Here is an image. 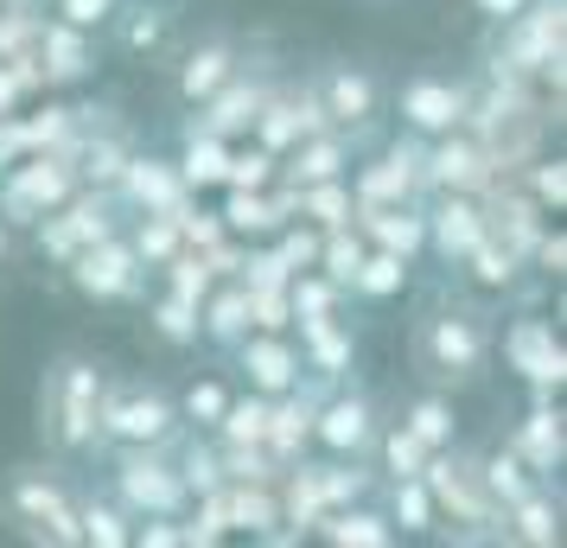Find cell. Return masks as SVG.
<instances>
[{
    "mask_svg": "<svg viewBox=\"0 0 567 548\" xmlns=\"http://www.w3.org/2000/svg\"><path fill=\"white\" fill-rule=\"evenodd\" d=\"M491 351H497L491 313L460 293H434L409 325V358L427 390H472L491 370Z\"/></svg>",
    "mask_w": 567,
    "mask_h": 548,
    "instance_id": "6da1fadb",
    "label": "cell"
},
{
    "mask_svg": "<svg viewBox=\"0 0 567 548\" xmlns=\"http://www.w3.org/2000/svg\"><path fill=\"white\" fill-rule=\"evenodd\" d=\"M109 370L90 351H58L39 376V441L58 459L96 453V409H103Z\"/></svg>",
    "mask_w": 567,
    "mask_h": 548,
    "instance_id": "7a4b0ae2",
    "label": "cell"
},
{
    "mask_svg": "<svg viewBox=\"0 0 567 548\" xmlns=\"http://www.w3.org/2000/svg\"><path fill=\"white\" fill-rule=\"evenodd\" d=\"M421 485L434 497L446 536H460V542H504V510L491 504L485 478H478V453H465L460 441L434 446L421 459Z\"/></svg>",
    "mask_w": 567,
    "mask_h": 548,
    "instance_id": "3957f363",
    "label": "cell"
},
{
    "mask_svg": "<svg viewBox=\"0 0 567 548\" xmlns=\"http://www.w3.org/2000/svg\"><path fill=\"white\" fill-rule=\"evenodd\" d=\"M179 402L159 390V383H141V376H122V383H103V409H96V453L103 446H173L179 441Z\"/></svg>",
    "mask_w": 567,
    "mask_h": 548,
    "instance_id": "277c9868",
    "label": "cell"
},
{
    "mask_svg": "<svg viewBox=\"0 0 567 548\" xmlns=\"http://www.w3.org/2000/svg\"><path fill=\"white\" fill-rule=\"evenodd\" d=\"M109 453V497L128 510V517H185V492L179 466H173V446H103Z\"/></svg>",
    "mask_w": 567,
    "mask_h": 548,
    "instance_id": "5b68a950",
    "label": "cell"
},
{
    "mask_svg": "<svg viewBox=\"0 0 567 548\" xmlns=\"http://www.w3.org/2000/svg\"><path fill=\"white\" fill-rule=\"evenodd\" d=\"M0 510L7 523L32 536V542H52V548H83V529H78V497L71 485L45 466H20L0 492Z\"/></svg>",
    "mask_w": 567,
    "mask_h": 548,
    "instance_id": "8992f818",
    "label": "cell"
},
{
    "mask_svg": "<svg viewBox=\"0 0 567 548\" xmlns=\"http://www.w3.org/2000/svg\"><path fill=\"white\" fill-rule=\"evenodd\" d=\"M71 192H78V166H71L64 147H39V154H20L13 166H0V217L13 230H32Z\"/></svg>",
    "mask_w": 567,
    "mask_h": 548,
    "instance_id": "52a82bcc",
    "label": "cell"
},
{
    "mask_svg": "<svg viewBox=\"0 0 567 548\" xmlns=\"http://www.w3.org/2000/svg\"><path fill=\"white\" fill-rule=\"evenodd\" d=\"M64 281H71L90 307H122V300H141L147 268H141L128 236L109 230V236H96V242H83L78 256L64 261Z\"/></svg>",
    "mask_w": 567,
    "mask_h": 548,
    "instance_id": "ba28073f",
    "label": "cell"
},
{
    "mask_svg": "<svg viewBox=\"0 0 567 548\" xmlns=\"http://www.w3.org/2000/svg\"><path fill=\"white\" fill-rule=\"evenodd\" d=\"M377 434H383V415H377V402L363 390L332 383V390L319 395V409H312V446L326 459H370Z\"/></svg>",
    "mask_w": 567,
    "mask_h": 548,
    "instance_id": "9c48e42d",
    "label": "cell"
},
{
    "mask_svg": "<svg viewBox=\"0 0 567 548\" xmlns=\"http://www.w3.org/2000/svg\"><path fill=\"white\" fill-rule=\"evenodd\" d=\"M109 230H115V192L78 185L64 205L45 210V217L32 224V242H39V256H45V261H58V268H64L83 242H96V236H109Z\"/></svg>",
    "mask_w": 567,
    "mask_h": 548,
    "instance_id": "30bf717a",
    "label": "cell"
},
{
    "mask_svg": "<svg viewBox=\"0 0 567 548\" xmlns=\"http://www.w3.org/2000/svg\"><path fill=\"white\" fill-rule=\"evenodd\" d=\"M421 154H427V141L402 128V141H389L370 166L344 173V179H351V198H358V205H421V198H427Z\"/></svg>",
    "mask_w": 567,
    "mask_h": 548,
    "instance_id": "8fae6325",
    "label": "cell"
},
{
    "mask_svg": "<svg viewBox=\"0 0 567 548\" xmlns=\"http://www.w3.org/2000/svg\"><path fill=\"white\" fill-rule=\"evenodd\" d=\"M395 115H402V128L421 134V141L453 134V128H465V115H472V83L421 71V77H409L395 90Z\"/></svg>",
    "mask_w": 567,
    "mask_h": 548,
    "instance_id": "7c38bea8",
    "label": "cell"
},
{
    "mask_svg": "<svg viewBox=\"0 0 567 548\" xmlns=\"http://www.w3.org/2000/svg\"><path fill=\"white\" fill-rule=\"evenodd\" d=\"M307 83H312V96H319V108H326V122L344 134H363L383 115V77L363 71V64H319Z\"/></svg>",
    "mask_w": 567,
    "mask_h": 548,
    "instance_id": "4fadbf2b",
    "label": "cell"
},
{
    "mask_svg": "<svg viewBox=\"0 0 567 548\" xmlns=\"http://www.w3.org/2000/svg\"><path fill=\"white\" fill-rule=\"evenodd\" d=\"M504 364L529 383V395H561L567 383V344L548 319H516L504 332Z\"/></svg>",
    "mask_w": 567,
    "mask_h": 548,
    "instance_id": "5bb4252c",
    "label": "cell"
},
{
    "mask_svg": "<svg viewBox=\"0 0 567 548\" xmlns=\"http://www.w3.org/2000/svg\"><path fill=\"white\" fill-rule=\"evenodd\" d=\"M236 370H243V383L256 395H287L300 376H307V364H300V344L287 339V332H268V325H249L243 339L230 344Z\"/></svg>",
    "mask_w": 567,
    "mask_h": 548,
    "instance_id": "9a60e30c",
    "label": "cell"
},
{
    "mask_svg": "<svg viewBox=\"0 0 567 548\" xmlns=\"http://www.w3.org/2000/svg\"><path fill=\"white\" fill-rule=\"evenodd\" d=\"M434 205H421L427 217V249H434L446 268H460L478 242H485V205H478V192H427Z\"/></svg>",
    "mask_w": 567,
    "mask_h": 548,
    "instance_id": "2e32d148",
    "label": "cell"
},
{
    "mask_svg": "<svg viewBox=\"0 0 567 548\" xmlns=\"http://www.w3.org/2000/svg\"><path fill=\"white\" fill-rule=\"evenodd\" d=\"M421 179H427V192H485L497 173H491V159H485V141L472 128H453V134H434L427 141Z\"/></svg>",
    "mask_w": 567,
    "mask_h": 548,
    "instance_id": "e0dca14e",
    "label": "cell"
},
{
    "mask_svg": "<svg viewBox=\"0 0 567 548\" xmlns=\"http://www.w3.org/2000/svg\"><path fill=\"white\" fill-rule=\"evenodd\" d=\"M192 198V185L179 179V159L166 154H134L128 166H122V179H115V205H128L134 217H147V210H173Z\"/></svg>",
    "mask_w": 567,
    "mask_h": 548,
    "instance_id": "ac0fdd59",
    "label": "cell"
},
{
    "mask_svg": "<svg viewBox=\"0 0 567 548\" xmlns=\"http://www.w3.org/2000/svg\"><path fill=\"white\" fill-rule=\"evenodd\" d=\"M32 64H39V77H45V90H64V83H83L90 71H96V32H78L64 27V20H39V32H32Z\"/></svg>",
    "mask_w": 567,
    "mask_h": 548,
    "instance_id": "d6986e66",
    "label": "cell"
},
{
    "mask_svg": "<svg viewBox=\"0 0 567 548\" xmlns=\"http://www.w3.org/2000/svg\"><path fill=\"white\" fill-rule=\"evenodd\" d=\"M351 141H358V134H344V128L300 134V141L275 159V185L300 192V185H319V179H344V166H351Z\"/></svg>",
    "mask_w": 567,
    "mask_h": 548,
    "instance_id": "ffe728a7",
    "label": "cell"
},
{
    "mask_svg": "<svg viewBox=\"0 0 567 548\" xmlns=\"http://www.w3.org/2000/svg\"><path fill=\"white\" fill-rule=\"evenodd\" d=\"M523 459V466L536 472L542 485L561 472V459H567V427H561V409H555V395H529V415L516 421V434L504 441Z\"/></svg>",
    "mask_w": 567,
    "mask_h": 548,
    "instance_id": "44dd1931",
    "label": "cell"
},
{
    "mask_svg": "<svg viewBox=\"0 0 567 548\" xmlns=\"http://www.w3.org/2000/svg\"><path fill=\"white\" fill-rule=\"evenodd\" d=\"M236 71H243V45H236V39H224V32H210V39H198V45L179 58L173 90H179L185 108H198V103H210V96L236 77Z\"/></svg>",
    "mask_w": 567,
    "mask_h": 548,
    "instance_id": "7402d4cb",
    "label": "cell"
},
{
    "mask_svg": "<svg viewBox=\"0 0 567 548\" xmlns=\"http://www.w3.org/2000/svg\"><path fill=\"white\" fill-rule=\"evenodd\" d=\"M300 325V364L332 390V383H344L351 370H358V332L344 325L338 313H319V319H293Z\"/></svg>",
    "mask_w": 567,
    "mask_h": 548,
    "instance_id": "603a6c76",
    "label": "cell"
},
{
    "mask_svg": "<svg viewBox=\"0 0 567 548\" xmlns=\"http://www.w3.org/2000/svg\"><path fill=\"white\" fill-rule=\"evenodd\" d=\"M351 224H358V236L370 249H389V256H402V261H414L427 249V217H421V205H358Z\"/></svg>",
    "mask_w": 567,
    "mask_h": 548,
    "instance_id": "cb8c5ba5",
    "label": "cell"
},
{
    "mask_svg": "<svg viewBox=\"0 0 567 548\" xmlns=\"http://www.w3.org/2000/svg\"><path fill=\"white\" fill-rule=\"evenodd\" d=\"M224 192H230V198H224L217 217H224V230H230L236 242H243V236L256 242V236H275L281 224H293V192H287V185H261V192L224 185Z\"/></svg>",
    "mask_w": 567,
    "mask_h": 548,
    "instance_id": "d4e9b609",
    "label": "cell"
},
{
    "mask_svg": "<svg viewBox=\"0 0 567 548\" xmlns=\"http://www.w3.org/2000/svg\"><path fill=\"white\" fill-rule=\"evenodd\" d=\"M312 536L332 548H389L395 542V523H389L383 504L351 497V504H338V510H326V517L312 523Z\"/></svg>",
    "mask_w": 567,
    "mask_h": 548,
    "instance_id": "484cf974",
    "label": "cell"
},
{
    "mask_svg": "<svg viewBox=\"0 0 567 548\" xmlns=\"http://www.w3.org/2000/svg\"><path fill=\"white\" fill-rule=\"evenodd\" d=\"M249 325H256V313H249V288H243L236 275H217L210 293L198 300V339L217 344V351H230Z\"/></svg>",
    "mask_w": 567,
    "mask_h": 548,
    "instance_id": "4316f807",
    "label": "cell"
},
{
    "mask_svg": "<svg viewBox=\"0 0 567 548\" xmlns=\"http://www.w3.org/2000/svg\"><path fill=\"white\" fill-rule=\"evenodd\" d=\"M261 96H268V83L261 77H249V71H236L210 103H198L205 115L192 122V128H205V134H224V141H236V134H249V122H256V108H261Z\"/></svg>",
    "mask_w": 567,
    "mask_h": 548,
    "instance_id": "83f0119b",
    "label": "cell"
},
{
    "mask_svg": "<svg viewBox=\"0 0 567 548\" xmlns=\"http://www.w3.org/2000/svg\"><path fill=\"white\" fill-rule=\"evenodd\" d=\"M109 32H115V45L128 58H154L166 39H173V7L166 0H115V13H109Z\"/></svg>",
    "mask_w": 567,
    "mask_h": 548,
    "instance_id": "f1b7e54d",
    "label": "cell"
},
{
    "mask_svg": "<svg viewBox=\"0 0 567 548\" xmlns=\"http://www.w3.org/2000/svg\"><path fill=\"white\" fill-rule=\"evenodd\" d=\"M224 517H230V529L275 536V523H281V492H275V478H224Z\"/></svg>",
    "mask_w": 567,
    "mask_h": 548,
    "instance_id": "f546056e",
    "label": "cell"
},
{
    "mask_svg": "<svg viewBox=\"0 0 567 548\" xmlns=\"http://www.w3.org/2000/svg\"><path fill=\"white\" fill-rule=\"evenodd\" d=\"M504 542H529V548H555L561 542V504H555L548 485L523 492L511 510H504Z\"/></svg>",
    "mask_w": 567,
    "mask_h": 548,
    "instance_id": "4dcf8cb0",
    "label": "cell"
},
{
    "mask_svg": "<svg viewBox=\"0 0 567 548\" xmlns=\"http://www.w3.org/2000/svg\"><path fill=\"white\" fill-rule=\"evenodd\" d=\"M402 427H409L414 441L427 446H453L460 441V415H453V390H421L402 402Z\"/></svg>",
    "mask_w": 567,
    "mask_h": 548,
    "instance_id": "1f68e13d",
    "label": "cell"
},
{
    "mask_svg": "<svg viewBox=\"0 0 567 548\" xmlns=\"http://www.w3.org/2000/svg\"><path fill=\"white\" fill-rule=\"evenodd\" d=\"M383 510L395 523V536H434L440 529V510H434V497H427V485H421V472L414 478H389Z\"/></svg>",
    "mask_w": 567,
    "mask_h": 548,
    "instance_id": "d6a6232c",
    "label": "cell"
},
{
    "mask_svg": "<svg viewBox=\"0 0 567 548\" xmlns=\"http://www.w3.org/2000/svg\"><path fill=\"white\" fill-rule=\"evenodd\" d=\"M224 166H230V141L224 134H205V128H185V147H179V179L192 185V198L224 185Z\"/></svg>",
    "mask_w": 567,
    "mask_h": 548,
    "instance_id": "836d02e7",
    "label": "cell"
},
{
    "mask_svg": "<svg viewBox=\"0 0 567 548\" xmlns=\"http://www.w3.org/2000/svg\"><path fill=\"white\" fill-rule=\"evenodd\" d=\"M460 268H465V281H472L478 293H511V288H516V275H523L529 261L516 256L511 242H497V236L485 230V242H478V249L460 261Z\"/></svg>",
    "mask_w": 567,
    "mask_h": 548,
    "instance_id": "e575fe53",
    "label": "cell"
},
{
    "mask_svg": "<svg viewBox=\"0 0 567 548\" xmlns=\"http://www.w3.org/2000/svg\"><path fill=\"white\" fill-rule=\"evenodd\" d=\"M351 179H319V185H300L293 192V217H307L312 230H338V224H351Z\"/></svg>",
    "mask_w": 567,
    "mask_h": 548,
    "instance_id": "d590c367",
    "label": "cell"
},
{
    "mask_svg": "<svg viewBox=\"0 0 567 548\" xmlns=\"http://www.w3.org/2000/svg\"><path fill=\"white\" fill-rule=\"evenodd\" d=\"M78 529H83V548H128L134 536V517L115 504V497H78Z\"/></svg>",
    "mask_w": 567,
    "mask_h": 548,
    "instance_id": "8d00e7d4",
    "label": "cell"
},
{
    "mask_svg": "<svg viewBox=\"0 0 567 548\" xmlns=\"http://www.w3.org/2000/svg\"><path fill=\"white\" fill-rule=\"evenodd\" d=\"M478 478H485V492H491V504H497V510H511L523 492H536V485H542V478L516 459L511 446H491V453H478Z\"/></svg>",
    "mask_w": 567,
    "mask_h": 548,
    "instance_id": "74e56055",
    "label": "cell"
},
{
    "mask_svg": "<svg viewBox=\"0 0 567 548\" xmlns=\"http://www.w3.org/2000/svg\"><path fill=\"white\" fill-rule=\"evenodd\" d=\"M409 268H414V261L389 256V249H363L358 275H351V288H344V293H358V300H395V293L409 288Z\"/></svg>",
    "mask_w": 567,
    "mask_h": 548,
    "instance_id": "f35d334b",
    "label": "cell"
},
{
    "mask_svg": "<svg viewBox=\"0 0 567 548\" xmlns=\"http://www.w3.org/2000/svg\"><path fill=\"white\" fill-rule=\"evenodd\" d=\"M128 242H134V256H141V268H147V275H159V268H166V261H173V256L185 249L179 217H166V210H147V217L134 224Z\"/></svg>",
    "mask_w": 567,
    "mask_h": 548,
    "instance_id": "ab89813d",
    "label": "cell"
},
{
    "mask_svg": "<svg viewBox=\"0 0 567 548\" xmlns=\"http://www.w3.org/2000/svg\"><path fill=\"white\" fill-rule=\"evenodd\" d=\"M173 402H179V421H185V427L210 434V427H217V415L230 409V383H224V376H198V383H185Z\"/></svg>",
    "mask_w": 567,
    "mask_h": 548,
    "instance_id": "60d3db41",
    "label": "cell"
},
{
    "mask_svg": "<svg viewBox=\"0 0 567 548\" xmlns=\"http://www.w3.org/2000/svg\"><path fill=\"white\" fill-rule=\"evenodd\" d=\"M147 332H154L159 344L185 351V344H198V307L179 300V293H159L154 307H147Z\"/></svg>",
    "mask_w": 567,
    "mask_h": 548,
    "instance_id": "b9f144b4",
    "label": "cell"
},
{
    "mask_svg": "<svg viewBox=\"0 0 567 548\" xmlns=\"http://www.w3.org/2000/svg\"><path fill=\"white\" fill-rule=\"evenodd\" d=\"M370 453H377V472H383V478H414V472H421V459H427V446L414 441L402 421H383V434H377V446H370Z\"/></svg>",
    "mask_w": 567,
    "mask_h": 548,
    "instance_id": "7bdbcfd3",
    "label": "cell"
},
{
    "mask_svg": "<svg viewBox=\"0 0 567 548\" xmlns=\"http://www.w3.org/2000/svg\"><path fill=\"white\" fill-rule=\"evenodd\" d=\"M363 249H370V242L358 236V224H338V230L319 236V261H312V268H319V275H332L338 288H351V275H358Z\"/></svg>",
    "mask_w": 567,
    "mask_h": 548,
    "instance_id": "ee69618b",
    "label": "cell"
},
{
    "mask_svg": "<svg viewBox=\"0 0 567 548\" xmlns=\"http://www.w3.org/2000/svg\"><path fill=\"white\" fill-rule=\"evenodd\" d=\"M159 281H166V293H179V300H192V307H198V300L210 293V281H217V275H210V261L198 256V249H179V256L159 268Z\"/></svg>",
    "mask_w": 567,
    "mask_h": 548,
    "instance_id": "f6af8a7d",
    "label": "cell"
},
{
    "mask_svg": "<svg viewBox=\"0 0 567 548\" xmlns=\"http://www.w3.org/2000/svg\"><path fill=\"white\" fill-rule=\"evenodd\" d=\"M224 185H236V192H261V185H275V154H268V147H256V141H243V147L230 141Z\"/></svg>",
    "mask_w": 567,
    "mask_h": 548,
    "instance_id": "bcb514c9",
    "label": "cell"
},
{
    "mask_svg": "<svg viewBox=\"0 0 567 548\" xmlns=\"http://www.w3.org/2000/svg\"><path fill=\"white\" fill-rule=\"evenodd\" d=\"M185 478V492L198 497V492H217L224 485V459H217V441H185V453L173 459Z\"/></svg>",
    "mask_w": 567,
    "mask_h": 548,
    "instance_id": "7dc6e473",
    "label": "cell"
},
{
    "mask_svg": "<svg viewBox=\"0 0 567 548\" xmlns=\"http://www.w3.org/2000/svg\"><path fill=\"white\" fill-rule=\"evenodd\" d=\"M523 185H529V198L542 205V217H561V205H567V166L561 159H536V166L523 173Z\"/></svg>",
    "mask_w": 567,
    "mask_h": 548,
    "instance_id": "c3c4849f",
    "label": "cell"
},
{
    "mask_svg": "<svg viewBox=\"0 0 567 548\" xmlns=\"http://www.w3.org/2000/svg\"><path fill=\"white\" fill-rule=\"evenodd\" d=\"M173 217H179V236H185V249H210V242H224V217H217V210H198L192 205V198H185L179 210H173Z\"/></svg>",
    "mask_w": 567,
    "mask_h": 548,
    "instance_id": "681fc988",
    "label": "cell"
},
{
    "mask_svg": "<svg viewBox=\"0 0 567 548\" xmlns=\"http://www.w3.org/2000/svg\"><path fill=\"white\" fill-rule=\"evenodd\" d=\"M52 13L78 32H103L109 13H115V0H52Z\"/></svg>",
    "mask_w": 567,
    "mask_h": 548,
    "instance_id": "f907efd6",
    "label": "cell"
},
{
    "mask_svg": "<svg viewBox=\"0 0 567 548\" xmlns=\"http://www.w3.org/2000/svg\"><path fill=\"white\" fill-rule=\"evenodd\" d=\"M529 261H536L542 281H561V275H567V236L542 224V236H536V249H529Z\"/></svg>",
    "mask_w": 567,
    "mask_h": 548,
    "instance_id": "816d5d0a",
    "label": "cell"
},
{
    "mask_svg": "<svg viewBox=\"0 0 567 548\" xmlns=\"http://www.w3.org/2000/svg\"><path fill=\"white\" fill-rule=\"evenodd\" d=\"M128 548H179V517H134Z\"/></svg>",
    "mask_w": 567,
    "mask_h": 548,
    "instance_id": "f5cc1de1",
    "label": "cell"
},
{
    "mask_svg": "<svg viewBox=\"0 0 567 548\" xmlns=\"http://www.w3.org/2000/svg\"><path fill=\"white\" fill-rule=\"evenodd\" d=\"M472 7H478V20H491V27H504V20H511V13H523L529 0H472Z\"/></svg>",
    "mask_w": 567,
    "mask_h": 548,
    "instance_id": "db71d44e",
    "label": "cell"
},
{
    "mask_svg": "<svg viewBox=\"0 0 567 548\" xmlns=\"http://www.w3.org/2000/svg\"><path fill=\"white\" fill-rule=\"evenodd\" d=\"M7 256H13V224L0 217V268H7Z\"/></svg>",
    "mask_w": 567,
    "mask_h": 548,
    "instance_id": "11a10c76",
    "label": "cell"
},
{
    "mask_svg": "<svg viewBox=\"0 0 567 548\" xmlns=\"http://www.w3.org/2000/svg\"><path fill=\"white\" fill-rule=\"evenodd\" d=\"M27 7H52V0H27Z\"/></svg>",
    "mask_w": 567,
    "mask_h": 548,
    "instance_id": "9f6ffc18",
    "label": "cell"
}]
</instances>
